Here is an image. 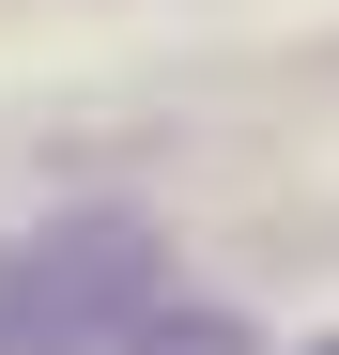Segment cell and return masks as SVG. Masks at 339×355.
<instances>
[{
    "label": "cell",
    "instance_id": "1",
    "mask_svg": "<svg viewBox=\"0 0 339 355\" xmlns=\"http://www.w3.org/2000/svg\"><path fill=\"white\" fill-rule=\"evenodd\" d=\"M139 293H154V248L124 216L31 232V248H0V355H93L139 324Z\"/></svg>",
    "mask_w": 339,
    "mask_h": 355
},
{
    "label": "cell",
    "instance_id": "2",
    "mask_svg": "<svg viewBox=\"0 0 339 355\" xmlns=\"http://www.w3.org/2000/svg\"><path fill=\"white\" fill-rule=\"evenodd\" d=\"M139 355H247V340H232V324H154Z\"/></svg>",
    "mask_w": 339,
    "mask_h": 355
}]
</instances>
